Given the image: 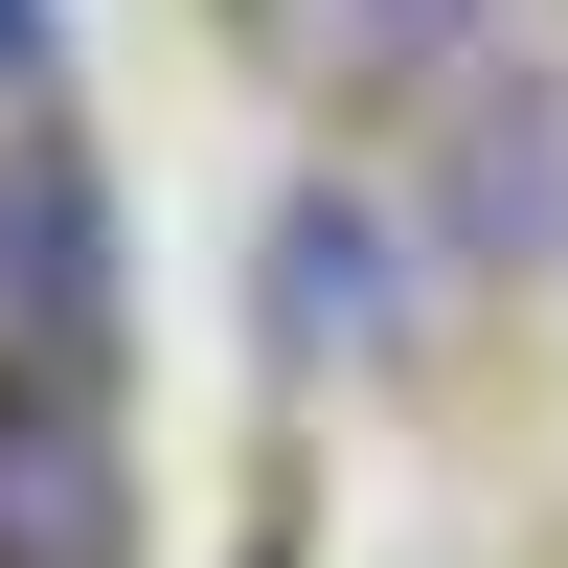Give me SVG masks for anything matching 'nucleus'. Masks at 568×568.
Returning <instances> with one entry per match:
<instances>
[{
    "label": "nucleus",
    "instance_id": "39448f33",
    "mask_svg": "<svg viewBox=\"0 0 568 568\" xmlns=\"http://www.w3.org/2000/svg\"><path fill=\"white\" fill-rule=\"evenodd\" d=\"M500 45V0H318V91L342 114H409V91H455Z\"/></svg>",
    "mask_w": 568,
    "mask_h": 568
},
{
    "label": "nucleus",
    "instance_id": "f03ea898",
    "mask_svg": "<svg viewBox=\"0 0 568 568\" xmlns=\"http://www.w3.org/2000/svg\"><path fill=\"white\" fill-rule=\"evenodd\" d=\"M0 568H136V455L69 364H0Z\"/></svg>",
    "mask_w": 568,
    "mask_h": 568
},
{
    "label": "nucleus",
    "instance_id": "7ed1b4c3",
    "mask_svg": "<svg viewBox=\"0 0 568 568\" xmlns=\"http://www.w3.org/2000/svg\"><path fill=\"white\" fill-rule=\"evenodd\" d=\"M251 296H273L296 364H387V342H409V227L364 205V182H296V205L251 227Z\"/></svg>",
    "mask_w": 568,
    "mask_h": 568
},
{
    "label": "nucleus",
    "instance_id": "20e7f679",
    "mask_svg": "<svg viewBox=\"0 0 568 568\" xmlns=\"http://www.w3.org/2000/svg\"><path fill=\"white\" fill-rule=\"evenodd\" d=\"M0 342L23 364H114V227H91V160L69 136H23V160H0Z\"/></svg>",
    "mask_w": 568,
    "mask_h": 568
},
{
    "label": "nucleus",
    "instance_id": "f257e3e1",
    "mask_svg": "<svg viewBox=\"0 0 568 568\" xmlns=\"http://www.w3.org/2000/svg\"><path fill=\"white\" fill-rule=\"evenodd\" d=\"M433 251L455 273H546L568 251V69H455V160H433Z\"/></svg>",
    "mask_w": 568,
    "mask_h": 568
},
{
    "label": "nucleus",
    "instance_id": "423d86ee",
    "mask_svg": "<svg viewBox=\"0 0 568 568\" xmlns=\"http://www.w3.org/2000/svg\"><path fill=\"white\" fill-rule=\"evenodd\" d=\"M45 69H69V23H45V0H0V114H45Z\"/></svg>",
    "mask_w": 568,
    "mask_h": 568
}]
</instances>
